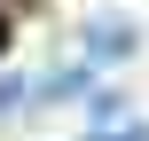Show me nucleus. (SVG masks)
<instances>
[{
    "mask_svg": "<svg viewBox=\"0 0 149 141\" xmlns=\"http://www.w3.org/2000/svg\"><path fill=\"white\" fill-rule=\"evenodd\" d=\"M134 47H141V39H134L126 16H94V24H86V55H94V63H126Z\"/></svg>",
    "mask_w": 149,
    "mask_h": 141,
    "instance_id": "nucleus-1",
    "label": "nucleus"
},
{
    "mask_svg": "<svg viewBox=\"0 0 149 141\" xmlns=\"http://www.w3.org/2000/svg\"><path fill=\"white\" fill-rule=\"evenodd\" d=\"M79 86H86V71H47V78H39V86H31V102H39V110H47V102H71V94H79Z\"/></svg>",
    "mask_w": 149,
    "mask_h": 141,
    "instance_id": "nucleus-2",
    "label": "nucleus"
},
{
    "mask_svg": "<svg viewBox=\"0 0 149 141\" xmlns=\"http://www.w3.org/2000/svg\"><path fill=\"white\" fill-rule=\"evenodd\" d=\"M86 118H94L102 133H110V126H126V94H110V86H102V94H86Z\"/></svg>",
    "mask_w": 149,
    "mask_h": 141,
    "instance_id": "nucleus-3",
    "label": "nucleus"
},
{
    "mask_svg": "<svg viewBox=\"0 0 149 141\" xmlns=\"http://www.w3.org/2000/svg\"><path fill=\"white\" fill-rule=\"evenodd\" d=\"M16 110H31V86L8 71V78H0V118H16Z\"/></svg>",
    "mask_w": 149,
    "mask_h": 141,
    "instance_id": "nucleus-4",
    "label": "nucleus"
},
{
    "mask_svg": "<svg viewBox=\"0 0 149 141\" xmlns=\"http://www.w3.org/2000/svg\"><path fill=\"white\" fill-rule=\"evenodd\" d=\"M0 47H8V24H0Z\"/></svg>",
    "mask_w": 149,
    "mask_h": 141,
    "instance_id": "nucleus-5",
    "label": "nucleus"
}]
</instances>
